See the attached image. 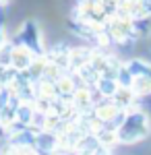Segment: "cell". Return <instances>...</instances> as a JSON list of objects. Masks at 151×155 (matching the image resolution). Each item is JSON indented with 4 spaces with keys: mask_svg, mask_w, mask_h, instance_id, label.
I'll return each instance as SVG.
<instances>
[{
    "mask_svg": "<svg viewBox=\"0 0 151 155\" xmlns=\"http://www.w3.org/2000/svg\"><path fill=\"white\" fill-rule=\"evenodd\" d=\"M149 128H151V122H149V116L143 112V110H128L124 112V118L118 126V143L122 145H135V143H141L149 137Z\"/></svg>",
    "mask_w": 151,
    "mask_h": 155,
    "instance_id": "obj_1",
    "label": "cell"
},
{
    "mask_svg": "<svg viewBox=\"0 0 151 155\" xmlns=\"http://www.w3.org/2000/svg\"><path fill=\"white\" fill-rule=\"evenodd\" d=\"M124 64H126L130 77H133L130 91L137 97L151 95V64L143 62V60H128Z\"/></svg>",
    "mask_w": 151,
    "mask_h": 155,
    "instance_id": "obj_2",
    "label": "cell"
},
{
    "mask_svg": "<svg viewBox=\"0 0 151 155\" xmlns=\"http://www.w3.org/2000/svg\"><path fill=\"white\" fill-rule=\"evenodd\" d=\"M104 31L108 39H114L118 44H124L130 37L137 35V29H135V21L128 19V17H122V15H114L108 19V23L104 25Z\"/></svg>",
    "mask_w": 151,
    "mask_h": 155,
    "instance_id": "obj_3",
    "label": "cell"
},
{
    "mask_svg": "<svg viewBox=\"0 0 151 155\" xmlns=\"http://www.w3.org/2000/svg\"><path fill=\"white\" fill-rule=\"evenodd\" d=\"M35 60H37V56H35L29 48L21 46V44L8 48V66H11L15 72H19V74H25V72L31 71Z\"/></svg>",
    "mask_w": 151,
    "mask_h": 155,
    "instance_id": "obj_4",
    "label": "cell"
},
{
    "mask_svg": "<svg viewBox=\"0 0 151 155\" xmlns=\"http://www.w3.org/2000/svg\"><path fill=\"white\" fill-rule=\"evenodd\" d=\"M116 15L128 17L133 21L147 19L151 17V0H120Z\"/></svg>",
    "mask_w": 151,
    "mask_h": 155,
    "instance_id": "obj_5",
    "label": "cell"
},
{
    "mask_svg": "<svg viewBox=\"0 0 151 155\" xmlns=\"http://www.w3.org/2000/svg\"><path fill=\"white\" fill-rule=\"evenodd\" d=\"M60 149V137L52 130H37L33 151L37 155H54Z\"/></svg>",
    "mask_w": 151,
    "mask_h": 155,
    "instance_id": "obj_6",
    "label": "cell"
},
{
    "mask_svg": "<svg viewBox=\"0 0 151 155\" xmlns=\"http://www.w3.org/2000/svg\"><path fill=\"white\" fill-rule=\"evenodd\" d=\"M21 41H23L21 46L29 48L35 56H37V58H44V56H46V50L42 48V37H39V31H37L35 23L27 21V23L23 25V31H21Z\"/></svg>",
    "mask_w": 151,
    "mask_h": 155,
    "instance_id": "obj_7",
    "label": "cell"
},
{
    "mask_svg": "<svg viewBox=\"0 0 151 155\" xmlns=\"http://www.w3.org/2000/svg\"><path fill=\"white\" fill-rule=\"evenodd\" d=\"M93 56H95V50H91V48H72V50H69V71L79 74V72L91 62Z\"/></svg>",
    "mask_w": 151,
    "mask_h": 155,
    "instance_id": "obj_8",
    "label": "cell"
},
{
    "mask_svg": "<svg viewBox=\"0 0 151 155\" xmlns=\"http://www.w3.org/2000/svg\"><path fill=\"white\" fill-rule=\"evenodd\" d=\"M8 153L11 155H37L33 147H25V145H11L8 143Z\"/></svg>",
    "mask_w": 151,
    "mask_h": 155,
    "instance_id": "obj_9",
    "label": "cell"
},
{
    "mask_svg": "<svg viewBox=\"0 0 151 155\" xmlns=\"http://www.w3.org/2000/svg\"><path fill=\"white\" fill-rule=\"evenodd\" d=\"M4 46V39H2V31H0V48Z\"/></svg>",
    "mask_w": 151,
    "mask_h": 155,
    "instance_id": "obj_10",
    "label": "cell"
},
{
    "mask_svg": "<svg viewBox=\"0 0 151 155\" xmlns=\"http://www.w3.org/2000/svg\"><path fill=\"white\" fill-rule=\"evenodd\" d=\"M6 2H8V0H0V6H2V4H6Z\"/></svg>",
    "mask_w": 151,
    "mask_h": 155,
    "instance_id": "obj_11",
    "label": "cell"
}]
</instances>
